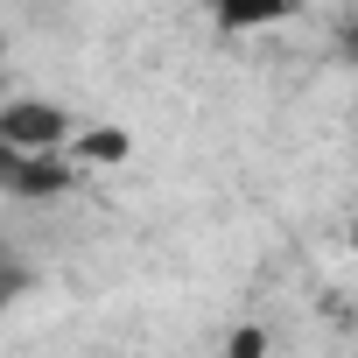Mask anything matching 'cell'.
Returning <instances> with one entry per match:
<instances>
[{"instance_id": "6da1fadb", "label": "cell", "mask_w": 358, "mask_h": 358, "mask_svg": "<svg viewBox=\"0 0 358 358\" xmlns=\"http://www.w3.org/2000/svg\"><path fill=\"white\" fill-rule=\"evenodd\" d=\"M71 134H78V120L43 92H22L0 106V148H15V155H64Z\"/></svg>"}, {"instance_id": "7a4b0ae2", "label": "cell", "mask_w": 358, "mask_h": 358, "mask_svg": "<svg viewBox=\"0 0 358 358\" xmlns=\"http://www.w3.org/2000/svg\"><path fill=\"white\" fill-rule=\"evenodd\" d=\"M71 183H78L71 155H15V148H0V190L8 197H57Z\"/></svg>"}, {"instance_id": "3957f363", "label": "cell", "mask_w": 358, "mask_h": 358, "mask_svg": "<svg viewBox=\"0 0 358 358\" xmlns=\"http://www.w3.org/2000/svg\"><path fill=\"white\" fill-rule=\"evenodd\" d=\"M64 155H71L78 169H120V162L134 155V134H127V127H78Z\"/></svg>"}, {"instance_id": "277c9868", "label": "cell", "mask_w": 358, "mask_h": 358, "mask_svg": "<svg viewBox=\"0 0 358 358\" xmlns=\"http://www.w3.org/2000/svg\"><path fill=\"white\" fill-rule=\"evenodd\" d=\"M288 8L295 0H211V22H218V36H253V29L288 22Z\"/></svg>"}, {"instance_id": "5b68a950", "label": "cell", "mask_w": 358, "mask_h": 358, "mask_svg": "<svg viewBox=\"0 0 358 358\" xmlns=\"http://www.w3.org/2000/svg\"><path fill=\"white\" fill-rule=\"evenodd\" d=\"M225 358H267V330H260V323H246V330H232V344H225Z\"/></svg>"}, {"instance_id": "8992f818", "label": "cell", "mask_w": 358, "mask_h": 358, "mask_svg": "<svg viewBox=\"0 0 358 358\" xmlns=\"http://www.w3.org/2000/svg\"><path fill=\"white\" fill-rule=\"evenodd\" d=\"M15 288H22V274H15V267H0V316H8V302H15Z\"/></svg>"}]
</instances>
